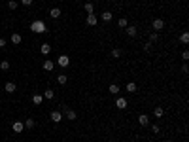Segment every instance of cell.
I'll return each instance as SVG.
<instances>
[{"label":"cell","mask_w":189,"mask_h":142,"mask_svg":"<svg viewBox=\"0 0 189 142\" xmlns=\"http://www.w3.org/2000/svg\"><path fill=\"white\" fill-rule=\"evenodd\" d=\"M30 30L36 32V34H44L45 30H47V27H45V23L42 21V19H36V21L30 23Z\"/></svg>","instance_id":"1"},{"label":"cell","mask_w":189,"mask_h":142,"mask_svg":"<svg viewBox=\"0 0 189 142\" xmlns=\"http://www.w3.org/2000/svg\"><path fill=\"white\" fill-rule=\"evenodd\" d=\"M151 27H153V30H155V32H159V30H163V29H165V21L157 17V19H153Z\"/></svg>","instance_id":"2"},{"label":"cell","mask_w":189,"mask_h":142,"mask_svg":"<svg viewBox=\"0 0 189 142\" xmlns=\"http://www.w3.org/2000/svg\"><path fill=\"white\" fill-rule=\"evenodd\" d=\"M49 119L53 121V123H59V121H63V114H61L59 110H53V112L49 114Z\"/></svg>","instance_id":"3"},{"label":"cell","mask_w":189,"mask_h":142,"mask_svg":"<svg viewBox=\"0 0 189 142\" xmlns=\"http://www.w3.org/2000/svg\"><path fill=\"white\" fill-rule=\"evenodd\" d=\"M57 64H59V67H63V68H66L70 64V57H68V55H61V57L57 59Z\"/></svg>","instance_id":"4"},{"label":"cell","mask_w":189,"mask_h":142,"mask_svg":"<svg viewBox=\"0 0 189 142\" xmlns=\"http://www.w3.org/2000/svg\"><path fill=\"white\" fill-rule=\"evenodd\" d=\"M127 104H129V100H127L125 97H117V99H115V106H117L119 110H125Z\"/></svg>","instance_id":"5"},{"label":"cell","mask_w":189,"mask_h":142,"mask_svg":"<svg viewBox=\"0 0 189 142\" xmlns=\"http://www.w3.org/2000/svg\"><path fill=\"white\" fill-rule=\"evenodd\" d=\"M12 129H13V133H23V131H25V123H23V121H13Z\"/></svg>","instance_id":"6"},{"label":"cell","mask_w":189,"mask_h":142,"mask_svg":"<svg viewBox=\"0 0 189 142\" xmlns=\"http://www.w3.org/2000/svg\"><path fill=\"white\" fill-rule=\"evenodd\" d=\"M112 17H114V13H112V12H102V13H100V19H102L104 23H110Z\"/></svg>","instance_id":"7"},{"label":"cell","mask_w":189,"mask_h":142,"mask_svg":"<svg viewBox=\"0 0 189 142\" xmlns=\"http://www.w3.org/2000/svg\"><path fill=\"white\" fill-rule=\"evenodd\" d=\"M61 13H63V12H61L59 8H51V10H49V17H51V19H59Z\"/></svg>","instance_id":"8"},{"label":"cell","mask_w":189,"mask_h":142,"mask_svg":"<svg viewBox=\"0 0 189 142\" xmlns=\"http://www.w3.org/2000/svg\"><path fill=\"white\" fill-rule=\"evenodd\" d=\"M96 23H99L96 15H95V13H89V15H87V25H89V27H95Z\"/></svg>","instance_id":"9"},{"label":"cell","mask_w":189,"mask_h":142,"mask_svg":"<svg viewBox=\"0 0 189 142\" xmlns=\"http://www.w3.org/2000/svg\"><path fill=\"white\" fill-rule=\"evenodd\" d=\"M15 89H17V85H15L13 82H8L6 85H4V91H6V93H15Z\"/></svg>","instance_id":"10"},{"label":"cell","mask_w":189,"mask_h":142,"mask_svg":"<svg viewBox=\"0 0 189 142\" xmlns=\"http://www.w3.org/2000/svg\"><path fill=\"white\" fill-rule=\"evenodd\" d=\"M55 68V63H53V61H44V70H45V72H51V70H53Z\"/></svg>","instance_id":"11"},{"label":"cell","mask_w":189,"mask_h":142,"mask_svg":"<svg viewBox=\"0 0 189 142\" xmlns=\"http://www.w3.org/2000/svg\"><path fill=\"white\" fill-rule=\"evenodd\" d=\"M138 123H140V125H144V127H146L147 123H150V118H147V114H140V116H138Z\"/></svg>","instance_id":"12"},{"label":"cell","mask_w":189,"mask_h":142,"mask_svg":"<svg viewBox=\"0 0 189 142\" xmlns=\"http://www.w3.org/2000/svg\"><path fill=\"white\" fill-rule=\"evenodd\" d=\"M40 51H42V55H49L51 53V45L49 44H42L40 45Z\"/></svg>","instance_id":"13"},{"label":"cell","mask_w":189,"mask_h":142,"mask_svg":"<svg viewBox=\"0 0 189 142\" xmlns=\"http://www.w3.org/2000/svg\"><path fill=\"white\" fill-rule=\"evenodd\" d=\"M23 123H25V127H27V129H34V125H36V121H34L32 118H27V119L23 121Z\"/></svg>","instance_id":"14"},{"label":"cell","mask_w":189,"mask_h":142,"mask_svg":"<svg viewBox=\"0 0 189 142\" xmlns=\"http://www.w3.org/2000/svg\"><path fill=\"white\" fill-rule=\"evenodd\" d=\"M180 44H183V45L189 44V32H182L180 34Z\"/></svg>","instance_id":"15"},{"label":"cell","mask_w":189,"mask_h":142,"mask_svg":"<svg viewBox=\"0 0 189 142\" xmlns=\"http://www.w3.org/2000/svg\"><path fill=\"white\" fill-rule=\"evenodd\" d=\"M83 8H85V12H87V15L95 12V4H93V2H85V6H83Z\"/></svg>","instance_id":"16"},{"label":"cell","mask_w":189,"mask_h":142,"mask_svg":"<svg viewBox=\"0 0 189 142\" xmlns=\"http://www.w3.org/2000/svg\"><path fill=\"white\" fill-rule=\"evenodd\" d=\"M125 30H127V34H129L131 38H134L136 32H138V30H136V27H125Z\"/></svg>","instance_id":"17"},{"label":"cell","mask_w":189,"mask_h":142,"mask_svg":"<svg viewBox=\"0 0 189 142\" xmlns=\"http://www.w3.org/2000/svg\"><path fill=\"white\" fill-rule=\"evenodd\" d=\"M119 89H121V87H119V85H117V83H112L110 87H108V91H110L112 95H117V93H119Z\"/></svg>","instance_id":"18"},{"label":"cell","mask_w":189,"mask_h":142,"mask_svg":"<svg viewBox=\"0 0 189 142\" xmlns=\"http://www.w3.org/2000/svg\"><path fill=\"white\" fill-rule=\"evenodd\" d=\"M125 89H127V91H129V93H134V91H136V89H138V87H136V83H134V82H129V83H127V85H125Z\"/></svg>","instance_id":"19"},{"label":"cell","mask_w":189,"mask_h":142,"mask_svg":"<svg viewBox=\"0 0 189 142\" xmlns=\"http://www.w3.org/2000/svg\"><path fill=\"white\" fill-rule=\"evenodd\" d=\"M163 114H165V110H163V106H157V108L153 110V116H155V118H163Z\"/></svg>","instance_id":"20"},{"label":"cell","mask_w":189,"mask_h":142,"mask_svg":"<svg viewBox=\"0 0 189 142\" xmlns=\"http://www.w3.org/2000/svg\"><path fill=\"white\" fill-rule=\"evenodd\" d=\"M12 44H15V45H17V44H21V34H17V32L12 34Z\"/></svg>","instance_id":"21"},{"label":"cell","mask_w":189,"mask_h":142,"mask_svg":"<svg viewBox=\"0 0 189 142\" xmlns=\"http://www.w3.org/2000/svg\"><path fill=\"white\" fill-rule=\"evenodd\" d=\"M55 97V93H53V89H45V93H44V99H47V100H51Z\"/></svg>","instance_id":"22"},{"label":"cell","mask_w":189,"mask_h":142,"mask_svg":"<svg viewBox=\"0 0 189 142\" xmlns=\"http://www.w3.org/2000/svg\"><path fill=\"white\" fill-rule=\"evenodd\" d=\"M42 100H44L42 95H38V93H36V95H32V102H34V104H42Z\"/></svg>","instance_id":"23"},{"label":"cell","mask_w":189,"mask_h":142,"mask_svg":"<svg viewBox=\"0 0 189 142\" xmlns=\"http://www.w3.org/2000/svg\"><path fill=\"white\" fill-rule=\"evenodd\" d=\"M64 116H66V118H68L70 121H74L76 118H78V114H76V112H74V110H68V112H66Z\"/></svg>","instance_id":"24"},{"label":"cell","mask_w":189,"mask_h":142,"mask_svg":"<svg viewBox=\"0 0 189 142\" xmlns=\"http://www.w3.org/2000/svg\"><path fill=\"white\" fill-rule=\"evenodd\" d=\"M57 82H59L61 85H64L66 82H68V78H66V74H59V76H57Z\"/></svg>","instance_id":"25"},{"label":"cell","mask_w":189,"mask_h":142,"mask_svg":"<svg viewBox=\"0 0 189 142\" xmlns=\"http://www.w3.org/2000/svg\"><path fill=\"white\" fill-rule=\"evenodd\" d=\"M117 25H119V27H121V29H125V27H129V21H127V19H125V17H121V19H119V21H117Z\"/></svg>","instance_id":"26"},{"label":"cell","mask_w":189,"mask_h":142,"mask_svg":"<svg viewBox=\"0 0 189 142\" xmlns=\"http://www.w3.org/2000/svg\"><path fill=\"white\" fill-rule=\"evenodd\" d=\"M112 57H114V59H119V57H121V49H112Z\"/></svg>","instance_id":"27"},{"label":"cell","mask_w":189,"mask_h":142,"mask_svg":"<svg viewBox=\"0 0 189 142\" xmlns=\"http://www.w3.org/2000/svg\"><path fill=\"white\" fill-rule=\"evenodd\" d=\"M159 40V32H151L150 34V42H157Z\"/></svg>","instance_id":"28"},{"label":"cell","mask_w":189,"mask_h":142,"mask_svg":"<svg viewBox=\"0 0 189 142\" xmlns=\"http://www.w3.org/2000/svg\"><path fill=\"white\" fill-rule=\"evenodd\" d=\"M0 70H9V63H8V61H2V63H0Z\"/></svg>","instance_id":"29"},{"label":"cell","mask_w":189,"mask_h":142,"mask_svg":"<svg viewBox=\"0 0 189 142\" xmlns=\"http://www.w3.org/2000/svg\"><path fill=\"white\" fill-rule=\"evenodd\" d=\"M8 8H9V10H17V2H15V0H9V2H8Z\"/></svg>","instance_id":"30"},{"label":"cell","mask_w":189,"mask_h":142,"mask_svg":"<svg viewBox=\"0 0 189 142\" xmlns=\"http://www.w3.org/2000/svg\"><path fill=\"white\" fill-rule=\"evenodd\" d=\"M32 2H34V0H21V4H23V6H30Z\"/></svg>","instance_id":"31"},{"label":"cell","mask_w":189,"mask_h":142,"mask_svg":"<svg viewBox=\"0 0 189 142\" xmlns=\"http://www.w3.org/2000/svg\"><path fill=\"white\" fill-rule=\"evenodd\" d=\"M182 59H183V61H187V59H189V51H187V49L182 53Z\"/></svg>","instance_id":"32"},{"label":"cell","mask_w":189,"mask_h":142,"mask_svg":"<svg viewBox=\"0 0 189 142\" xmlns=\"http://www.w3.org/2000/svg\"><path fill=\"white\" fill-rule=\"evenodd\" d=\"M68 110H70V108H68V106H64V104H63V106H61V114H66V112H68Z\"/></svg>","instance_id":"33"},{"label":"cell","mask_w":189,"mask_h":142,"mask_svg":"<svg viewBox=\"0 0 189 142\" xmlns=\"http://www.w3.org/2000/svg\"><path fill=\"white\" fill-rule=\"evenodd\" d=\"M182 72H183V74L189 72V67H187V64H182Z\"/></svg>","instance_id":"34"},{"label":"cell","mask_w":189,"mask_h":142,"mask_svg":"<svg viewBox=\"0 0 189 142\" xmlns=\"http://www.w3.org/2000/svg\"><path fill=\"white\" fill-rule=\"evenodd\" d=\"M144 49H146V51H150V49H151V42H146L144 44Z\"/></svg>","instance_id":"35"},{"label":"cell","mask_w":189,"mask_h":142,"mask_svg":"<svg viewBox=\"0 0 189 142\" xmlns=\"http://www.w3.org/2000/svg\"><path fill=\"white\" fill-rule=\"evenodd\" d=\"M151 131H153V133H159L161 129H159V125H151Z\"/></svg>","instance_id":"36"},{"label":"cell","mask_w":189,"mask_h":142,"mask_svg":"<svg viewBox=\"0 0 189 142\" xmlns=\"http://www.w3.org/2000/svg\"><path fill=\"white\" fill-rule=\"evenodd\" d=\"M6 44H8L6 40H4V38H0V48H6Z\"/></svg>","instance_id":"37"},{"label":"cell","mask_w":189,"mask_h":142,"mask_svg":"<svg viewBox=\"0 0 189 142\" xmlns=\"http://www.w3.org/2000/svg\"><path fill=\"white\" fill-rule=\"evenodd\" d=\"M108 2H115V0H108Z\"/></svg>","instance_id":"38"},{"label":"cell","mask_w":189,"mask_h":142,"mask_svg":"<svg viewBox=\"0 0 189 142\" xmlns=\"http://www.w3.org/2000/svg\"><path fill=\"white\" fill-rule=\"evenodd\" d=\"M166 142H172V140H166Z\"/></svg>","instance_id":"39"}]
</instances>
